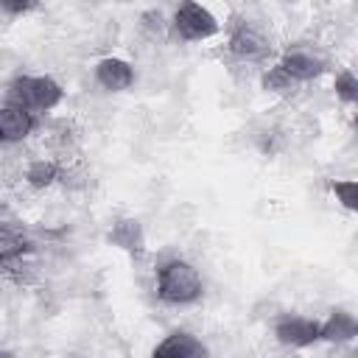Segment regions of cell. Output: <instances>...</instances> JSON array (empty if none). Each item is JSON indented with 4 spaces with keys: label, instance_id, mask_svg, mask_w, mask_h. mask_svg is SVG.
Masks as SVG:
<instances>
[{
    "label": "cell",
    "instance_id": "obj_17",
    "mask_svg": "<svg viewBox=\"0 0 358 358\" xmlns=\"http://www.w3.org/2000/svg\"><path fill=\"white\" fill-rule=\"evenodd\" d=\"M140 25H143L148 34H154V36H165V34H168V17H165L159 8L143 11V14H140Z\"/></svg>",
    "mask_w": 358,
    "mask_h": 358
},
{
    "label": "cell",
    "instance_id": "obj_1",
    "mask_svg": "<svg viewBox=\"0 0 358 358\" xmlns=\"http://www.w3.org/2000/svg\"><path fill=\"white\" fill-rule=\"evenodd\" d=\"M154 291L159 302L171 308H187L204 296V277L196 263L185 257H168L154 271Z\"/></svg>",
    "mask_w": 358,
    "mask_h": 358
},
{
    "label": "cell",
    "instance_id": "obj_18",
    "mask_svg": "<svg viewBox=\"0 0 358 358\" xmlns=\"http://www.w3.org/2000/svg\"><path fill=\"white\" fill-rule=\"evenodd\" d=\"M36 8H39V6L31 3V0H0V14H6V17H11V20L25 17V14L36 11Z\"/></svg>",
    "mask_w": 358,
    "mask_h": 358
},
{
    "label": "cell",
    "instance_id": "obj_7",
    "mask_svg": "<svg viewBox=\"0 0 358 358\" xmlns=\"http://www.w3.org/2000/svg\"><path fill=\"white\" fill-rule=\"evenodd\" d=\"M106 243L115 246V249H120V252H126V255L134 257V260L145 257V252H148L145 229H143L140 218H134V215H120V218H115V221L109 224V229H106Z\"/></svg>",
    "mask_w": 358,
    "mask_h": 358
},
{
    "label": "cell",
    "instance_id": "obj_4",
    "mask_svg": "<svg viewBox=\"0 0 358 358\" xmlns=\"http://www.w3.org/2000/svg\"><path fill=\"white\" fill-rule=\"evenodd\" d=\"M271 36L252 20H232L229 31H227V53L238 62L246 64H260L266 59H271Z\"/></svg>",
    "mask_w": 358,
    "mask_h": 358
},
{
    "label": "cell",
    "instance_id": "obj_10",
    "mask_svg": "<svg viewBox=\"0 0 358 358\" xmlns=\"http://www.w3.org/2000/svg\"><path fill=\"white\" fill-rule=\"evenodd\" d=\"M151 358H210V347L190 330H171L154 347Z\"/></svg>",
    "mask_w": 358,
    "mask_h": 358
},
{
    "label": "cell",
    "instance_id": "obj_3",
    "mask_svg": "<svg viewBox=\"0 0 358 358\" xmlns=\"http://www.w3.org/2000/svg\"><path fill=\"white\" fill-rule=\"evenodd\" d=\"M168 34L176 42L193 45V42H207L221 34V20L201 3H179L168 20Z\"/></svg>",
    "mask_w": 358,
    "mask_h": 358
},
{
    "label": "cell",
    "instance_id": "obj_9",
    "mask_svg": "<svg viewBox=\"0 0 358 358\" xmlns=\"http://www.w3.org/2000/svg\"><path fill=\"white\" fill-rule=\"evenodd\" d=\"M39 120L34 112L11 103V101H3L0 103V145H17V143H25L34 131H36Z\"/></svg>",
    "mask_w": 358,
    "mask_h": 358
},
{
    "label": "cell",
    "instance_id": "obj_16",
    "mask_svg": "<svg viewBox=\"0 0 358 358\" xmlns=\"http://www.w3.org/2000/svg\"><path fill=\"white\" fill-rule=\"evenodd\" d=\"M333 90H336V98L344 106H355V101H358V78H355V73L350 67H344V70L336 73Z\"/></svg>",
    "mask_w": 358,
    "mask_h": 358
},
{
    "label": "cell",
    "instance_id": "obj_11",
    "mask_svg": "<svg viewBox=\"0 0 358 358\" xmlns=\"http://www.w3.org/2000/svg\"><path fill=\"white\" fill-rule=\"evenodd\" d=\"M358 336V319L347 308H333L324 322H319V341L324 344H350Z\"/></svg>",
    "mask_w": 358,
    "mask_h": 358
},
{
    "label": "cell",
    "instance_id": "obj_5",
    "mask_svg": "<svg viewBox=\"0 0 358 358\" xmlns=\"http://www.w3.org/2000/svg\"><path fill=\"white\" fill-rule=\"evenodd\" d=\"M277 64H280V67L285 70V76H288L291 81H296L299 87L308 84V81H313V78H319V76H324L327 67H330L327 56H324L319 48L308 45V42H294V45L282 48Z\"/></svg>",
    "mask_w": 358,
    "mask_h": 358
},
{
    "label": "cell",
    "instance_id": "obj_15",
    "mask_svg": "<svg viewBox=\"0 0 358 358\" xmlns=\"http://www.w3.org/2000/svg\"><path fill=\"white\" fill-rule=\"evenodd\" d=\"M327 190L336 196V201L344 210H350V213L358 210V182L355 179H327Z\"/></svg>",
    "mask_w": 358,
    "mask_h": 358
},
{
    "label": "cell",
    "instance_id": "obj_6",
    "mask_svg": "<svg viewBox=\"0 0 358 358\" xmlns=\"http://www.w3.org/2000/svg\"><path fill=\"white\" fill-rule=\"evenodd\" d=\"M274 338L288 350H308L319 344V319L302 313H282L274 322Z\"/></svg>",
    "mask_w": 358,
    "mask_h": 358
},
{
    "label": "cell",
    "instance_id": "obj_12",
    "mask_svg": "<svg viewBox=\"0 0 358 358\" xmlns=\"http://www.w3.org/2000/svg\"><path fill=\"white\" fill-rule=\"evenodd\" d=\"M34 252V241L14 221H0V266L20 263Z\"/></svg>",
    "mask_w": 358,
    "mask_h": 358
},
{
    "label": "cell",
    "instance_id": "obj_8",
    "mask_svg": "<svg viewBox=\"0 0 358 358\" xmlns=\"http://www.w3.org/2000/svg\"><path fill=\"white\" fill-rule=\"evenodd\" d=\"M92 78H95V84L103 92H126V90L134 87L137 73H134V64L129 59H123V56H103V59L95 62Z\"/></svg>",
    "mask_w": 358,
    "mask_h": 358
},
{
    "label": "cell",
    "instance_id": "obj_2",
    "mask_svg": "<svg viewBox=\"0 0 358 358\" xmlns=\"http://www.w3.org/2000/svg\"><path fill=\"white\" fill-rule=\"evenodd\" d=\"M6 101L34 115H45V112H53L64 101V87L48 73H20L11 78Z\"/></svg>",
    "mask_w": 358,
    "mask_h": 358
},
{
    "label": "cell",
    "instance_id": "obj_14",
    "mask_svg": "<svg viewBox=\"0 0 358 358\" xmlns=\"http://www.w3.org/2000/svg\"><path fill=\"white\" fill-rule=\"evenodd\" d=\"M260 87H263L266 92H271V95H294V92L299 90V84L291 81V78L285 76V70H282L277 62H274L271 67L263 70V76H260Z\"/></svg>",
    "mask_w": 358,
    "mask_h": 358
},
{
    "label": "cell",
    "instance_id": "obj_13",
    "mask_svg": "<svg viewBox=\"0 0 358 358\" xmlns=\"http://www.w3.org/2000/svg\"><path fill=\"white\" fill-rule=\"evenodd\" d=\"M25 185L31 190H48L53 185H59L62 179V162L59 159H50V157H36L25 165V173H22Z\"/></svg>",
    "mask_w": 358,
    "mask_h": 358
},
{
    "label": "cell",
    "instance_id": "obj_19",
    "mask_svg": "<svg viewBox=\"0 0 358 358\" xmlns=\"http://www.w3.org/2000/svg\"><path fill=\"white\" fill-rule=\"evenodd\" d=\"M0 358H17V352H14V350H6V347H0Z\"/></svg>",
    "mask_w": 358,
    "mask_h": 358
}]
</instances>
